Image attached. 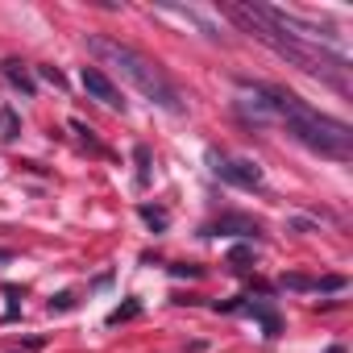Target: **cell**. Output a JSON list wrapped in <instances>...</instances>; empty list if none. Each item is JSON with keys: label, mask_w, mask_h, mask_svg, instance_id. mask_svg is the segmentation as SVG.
I'll list each match as a JSON object with an SVG mask.
<instances>
[{"label": "cell", "mask_w": 353, "mask_h": 353, "mask_svg": "<svg viewBox=\"0 0 353 353\" xmlns=\"http://www.w3.org/2000/svg\"><path fill=\"white\" fill-rule=\"evenodd\" d=\"M229 258H233V262H237V270H245V262H250V258H254V254H250V250H245V245H237V250H233V254H229Z\"/></svg>", "instance_id": "4fadbf2b"}, {"label": "cell", "mask_w": 353, "mask_h": 353, "mask_svg": "<svg viewBox=\"0 0 353 353\" xmlns=\"http://www.w3.org/2000/svg\"><path fill=\"white\" fill-rule=\"evenodd\" d=\"M13 258H17L13 250H0V262H13Z\"/></svg>", "instance_id": "5bb4252c"}, {"label": "cell", "mask_w": 353, "mask_h": 353, "mask_svg": "<svg viewBox=\"0 0 353 353\" xmlns=\"http://www.w3.org/2000/svg\"><path fill=\"white\" fill-rule=\"evenodd\" d=\"M38 75H42V79H50V83H54V88H63V83H67V79H63V71H59V67H38Z\"/></svg>", "instance_id": "7c38bea8"}, {"label": "cell", "mask_w": 353, "mask_h": 353, "mask_svg": "<svg viewBox=\"0 0 353 353\" xmlns=\"http://www.w3.org/2000/svg\"><path fill=\"white\" fill-rule=\"evenodd\" d=\"M208 166H212L216 179H225V183H233V188H258V183H262V170H258L254 162L229 158V154H221V150H208Z\"/></svg>", "instance_id": "277c9868"}, {"label": "cell", "mask_w": 353, "mask_h": 353, "mask_svg": "<svg viewBox=\"0 0 353 353\" xmlns=\"http://www.w3.org/2000/svg\"><path fill=\"white\" fill-rule=\"evenodd\" d=\"M137 212H141V221H145L150 229H166V212H162V208H150V204H141Z\"/></svg>", "instance_id": "9c48e42d"}, {"label": "cell", "mask_w": 353, "mask_h": 353, "mask_svg": "<svg viewBox=\"0 0 353 353\" xmlns=\"http://www.w3.org/2000/svg\"><path fill=\"white\" fill-rule=\"evenodd\" d=\"M83 88H88V96H96L100 104H108V108H117V112H125V96H121V88L108 79V71H100V67H83Z\"/></svg>", "instance_id": "5b68a950"}, {"label": "cell", "mask_w": 353, "mask_h": 353, "mask_svg": "<svg viewBox=\"0 0 353 353\" xmlns=\"http://www.w3.org/2000/svg\"><path fill=\"white\" fill-rule=\"evenodd\" d=\"M258 92H262L270 117H274L279 125H287V133H291L299 145H307V150H316V154H324V158H341V162L353 154V129H349L345 121H336V117L312 108L307 100H299V96L287 92V88L258 83Z\"/></svg>", "instance_id": "7a4b0ae2"}, {"label": "cell", "mask_w": 353, "mask_h": 353, "mask_svg": "<svg viewBox=\"0 0 353 353\" xmlns=\"http://www.w3.org/2000/svg\"><path fill=\"white\" fill-rule=\"evenodd\" d=\"M0 75H5L21 96H34V79H30V71H26V63H17V59H5L0 63Z\"/></svg>", "instance_id": "8992f818"}, {"label": "cell", "mask_w": 353, "mask_h": 353, "mask_svg": "<svg viewBox=\"0 0 353 353\" xmlns=\"http://www.w3.org/2000/svg\"><path fill=\"white\" fill-rule=\"evenodd\" d=\"M229 229H237V233H250V237L258 233V225H254V221H245V216H221V221H216L208 233H229Z\"/></svg>", "instance_id": "ba28073f"}, {"label": "cell", "mask_w": 353, "mask_h": 353, "mask_svg": "<svg viewBox=\"0 0 353 353\" xmlns=\"http://www.w3.org/2000/svg\"><path fill=\"white\" fill-rule=\"evenodd\" d=\"M137 162H141V170H137V179L145 183V179H150V150H145V145H137Z\"/></svg>", "instance_id": "8fae6325"}, {"label": "cell", "mask_w": 353, "mask_h": 353, "mask_svg": "<svg viewBox=\"0 0 353 353\" xmlns=\"http://www.w3.org/2000/svg\"><path fill=\"white\" fill-rule=\"evenodd\" d=\"M88 50L96 54V67L104 71V67H112L121 79H129L150 104H158V108H166V112H183V96H179V88L170 83V75L154 63V59H145L141 50H133V46H125V42H117V38H104V34H92L88 38Z\"/></svg>", "instance_id": "3957f363"}, {"label": "cell", "mask_w": 353, "mask_h": 353, "mask_svg": "<svg viewBox=\"0 0 353 353\" xmlns=\"http://www.w3.org/2000/svg\"><path fill=\"white\" fill-rule=\"evenodd\" d=\"M324 353H345V345H328V349H324Z\"/></svg>", "instance_id": "9a60e30c"}, {"label": "cell", "mask_w": 353, "mask_h": 353, "mask_svg": "<svg viewBox=\"0 0 353 353\" xmlns=\"http://www.w3.org/2000/svg\"><path fill=\"white\" fill-rule=\"evenodd\" d=\"M225 13H229L245 34H254L262 46H270L279 59L295 63L299 71H307V75L324 79V83H328V88H336V92H349V59H345V54H336V50H328V46H312V42H299V38L283 34V30L262 13V5H225Z\"/></svg>", "instance_id": "6da1fadb"}, {"label": "cell", "mask_w": 353, "mask_h": 353, "mask_svg": "<svg viewBox=\"0 0 353 353\" xmlns=\"http://www.w3.org/2000/svg\"><path fill=\"white\" fill-rule=\"evenodd\" d=\"M0 129H5V137H17L21 125H17V112L13 108H0Z\"/></svg>", "instance_id": "30bf717a"}, {"label": "cell", "mask_w": 353, "mask_h": 353, "mask_svg": "<svg viewBox=\"0 0 353 353\" xmlns=\"http://www.w3.org/2000/svg\"><path fill=\"white\" fill-rule=\"evenodd\" d=\"M245 312L262 320V328H266V336H279V328H283V320H279V312H270L266 303H245Z\"/></svg>", "instance_id": "52a82bcc"}]
</instances>
